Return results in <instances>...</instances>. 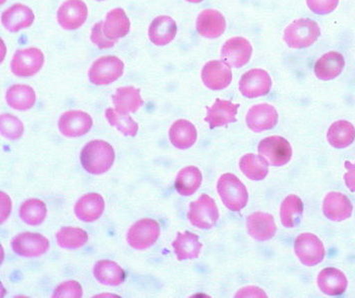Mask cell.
Wrapping results in <instances>:
<instances>
[{"mask_svg": "<svg viewBox=\"0 0 355 298\" xmlns=\"http://www.w3.org/2000/svg\"><path fill=\"white\" fill-rule=\"evenodd\" d=\"M277 122H279V113L277 109L266 102L252 106L245 117L248 127L254 133L270 131L277 127Z\"/></svg>", "mask_w": 355, "mask_h": 298, "instance_id": "9a60e30c", "label": "cell"}, {"mask_svg": "<svg viewBox=\"0 0 355 298\" xmlns=\"http://www.w3.org/2000/svg\"><path fill=\"white\" fill-rule=\"evenodd\" d=\"M345 167L347 169L343 179H345V185L352 192H355V163L350 161H345Z\"/></svg>", "mask_w": 355, "mask_h": 298, "instance_id": "7bdbcfd3", "label": "cell"}, {"mask_svg": "<svg viewBox=\"0 0 355 298\" xmlns=\"http://www.w3.org/2000/svg\"><path fill=\"white\" fill-rule=\"evenodd\" d=\"M93 275L98 283L108 286H118L126 279L124 270L115 261L102 259L98 261L93 268Z\"/></svg>", "mask_w": 355, "mask_h": 298, "instance_id": "f546056e", "label": "cell"}, {"mask_svg": "<svg viewBox=\"0 0 355 298\" xmlns=\"http://www.w3.org/2000/svg\"><path fill=\"white\" fill-rule=\"evenodd\" d=\"M186 1L191 2V3H200V2L204 1V0H186Z\"/></svg>", "mask_w": 355, "mask_h": 298, "instance_id": "bcb514c9", "label": "cell"}, {"mask_svg": "<svg viewBox=\"0 0 355 298\" xmlns=\"http://www.w3.org/2000/svg\"><path fill=\"white\" fill-rule=\"evenodd\" d=\"M125 66L121 59L116 56H102L91 65L89 80L95 86H107L121 78Z\"/></svg>", "mask_w": 355, "mask_h": 298, "instance_id": "277c9868", "label": "cell"}, {"mask_svg": "<svg viewBox=\"0 0 355 298\" xmlns=\"http://www.w3.org/2000/svg\"><path fill=\"white\" fill-rule=\"evenodd\" d=\"M323 215L334 222H341L352 217L354 206L343 193L329 192L322 202Z\"/></svg>", "mask_w": 355, "mask_h": 298, "instance_id": "d6986e66", "label": "cell"}, {"mask_svg": "<svg viewBox=\"0 0 355 298\" xmlns=\"http://www.w3.org/2000/svg\"><path fill=\"white\" fill-rule=\"evenodd\" d=\"M318 286L329 297H339L347 290V275L336 268H323L318 275Z\"/></svg>", "mask_w": 355, "mask_h": 298, "instance_id": "603a6c76", "label": "cell"}, {"mask_svg": "<svg viewBox=\"0 0 355 298\" xmlns=\"http://www.w3.org/2000/svg\"><path fill=\"white\" fill-rule=\"evenodd\" d=\"M0 197H1V224L6 222L10 215L11 212V199L9 198L8 194L4 192L0 193Z\"/></svg>", "mask_w": 355, "mask_h": 298, "instance_id": "f6af8a7d", "label": "cell"}, {"mask_svg": "<svg viewBox=\"0 0 355 298\" xmlns=\"http://www.w3.org/2000/svg\"><path fill=\"white\" fill-rule=\"evenodd\" d=\"M105 210L104 198L98 193L83 195L74 206V213L82 222L93 223L103 215Z\"/></svg>", "mask_w": 355, "mask_h": 298, "instance_id": "ffe728a7", "label": "cell"}, {"mask_svg": "<svg viewBox=\"0 0 355 298\" xmlns=\"http://www.w3.org/2000/svg\"><path fill=\"white\" fill-rule=\"evenodd\" d=\"M88 239L87 232L77 227H64L56 234L59 247L66 250L80 249L88 242Z\"/></svg>", "mask_w": 355, "mask_h": 298, "instance_id": "8d00e7d4", "label": "cell"}, {"mask_svg": "<svg viewBox=\"0 0 355 298\" xmlns=\"http://www.w3.org/2000/svg\"><path fill=\"white\" fill-rule=\"evenodd\" d=\"M104 33L109 39L117 41L128 35L130 20L124 9L118 8L109 11L104 21Z\"/></svg>", "mask_w": 355, "mask_h": 298, "instance_id": "4dcf8cb0", "label": "cell"}, {"mask_svg": "<svg viewBox=\"0 0 355 298\" xmlns=\"http://www.w3.org/2000/svg\"><path fill=\"white\" fill-rule=\"evenodd\" d=\"M295 256L306 267H315L325 257V248L318 236L311 233L300 234L295 241Z\"/></svg>", "mask_w": 355, "mask_h": 298, "instance_id": "52a82bcc", "label": "cell"}, {"mask_svg": "<svg viewBox=\"0 0 355 298\" xmlns=\"http://www.w3.org/2000/svg\"><path fill=\"white\" fill-rule=\"evenodd\" d=\"M104 22L99 21L93 26L92 31H91L90 39L92 41L93 44L96 45L100 49H110L114 47L116 41L109 39L106 37L104 33Z\"/></svg>", "mask_w": 355, "mask_h": 298, "instance_id": "60d3db41", "label": "cell"}, {"mask_svg": "<svg viewBox=\"0 0 355 298\" xmlns=\"http://www.w3.org/2000/svg\"><path fill=\"white\" fill-rule=\"evenodd\" d=\"M11 249L20 257L36 258L49 252L50 243L46 236L38 233L18 234L11 241Z\"/></svg>", "mask_w": 355, "mask_h": 298, "instance_id": "30bf717a", "label": "cell"}, {"mask_svg": "<svg viewBox=\"0 0 355 298\" xmlns=\"http://www.w3.org/2000/svg\"><path fill=\"white\" fill-rule=\"evenodd\" d=\"M97 1H104V0H97Z\"/></svg>", "mask_w": 355, "mask_h": 298, "instance_id": "7dc6e473", "label": "cell"}, {"mask_svg": "<svg viewBox=\"0 0 355 298\" xmlns=\"http://www.w3.org/2000/svg\"><path fill=\"white\" fill-rule=\"evenodd\" d=\"M268 161L263 156L254 153L245 154L239 163L241 171L254 181L263 180L268 176Z\"/></svg>", "mask_w": 355, "mask_h": 298, "instance_id": "836d02e7", "label": "cell"}, {"mask_svg": "<svg viewBox=\"0 0 355 298\" xmlns=\"http://www.w3.org/2000/svg\"><path fill=\"white\" fill-rule=\"evenodd\" d=\"M44 61V54L37 48L17 50L11 60V72L17 77H33L40 71Z\"/></svg>", "mask_w": 355, "mask_h": 298, "instance_id": "9c48e42d", "label": "cell"}, {"mask_svg": "<svg viewBox=\"0 0 355 298\" xmlns=\"http://www.w3.org/2000/svg\"><path fill=\"white\" fill-rule=\"evenodd\" d=\"M47 215V206L42 200H26L20 206L19 217L25 224L29 226H38L44 222Z\"/></svg>", "mask_w": 355, "mask_h": 298, "instance_id": "e575fe53", "label": "cell"}, {"mask_svg": "<svg viewBox=\"0 0 355 298\" xmlns=\"http://www.w3.org/2000/svg\"><path fill=\"white\" fill-rule=\"evenodd\" d=\"M259 156L268 161L272 166H284L290 162L293 157V147L291 143L279 136H268L259 143Z\"/></svg>", "mask_w": 355, "mask_h": 298, "instance_id": "8992f818", "label": "cell"}, {"mask_svg": "<svg viewBox=\"0 0 355 298\" xmlns=\"http://www.w3.org/2000/svg\"><path fill=\"white\" fill-rule=\"evenodd\" d=\"M304 214V203L297 195H288L284 198L281 206V221L284 227H297Z\"/></svg>", "mask_w": 355, "mask_h": 298, "instance_id": "d590c367", "label": "cell"}, {"mask_svg": "<svg viewBox=\"0 0 355 298\" xmlns=\"http://www.w3.org/2000/svg\"><path fill=\"white\" fill-rule=\"evenodd\" d=\"M343 56L336 51H331L320 57L315 64V75L320 81H331L338 78L345 69Z\"/></svg>", "mask_w": 355, "mask_h": 298, "instance_id": "484cf974", "label": "cell"}, {"mask_svg": "<svg viewBox=\"0 0 355 298\" xmlns=\"http://www.w3.org/2000/svg\"><path fill=\"white\" fill-rule=\"evenodd\" d=\"M161 227L157 221L139 220L130 227L127 233V243L135 250H147L158 241Z\"/></svg>", "mask_w": 355, "mask_h": 298, "instance_id": "ba28073f", "label": "cell"}, {"mask_svg": "<svg viewBox=\"0 0 355 298\" xmlns=\"http://www.w3.org/2000/svg\"><path fill=\"white\" fill-rule=\"evenodd\" d=\"M272 78L263 69L249 70L241 77L239 82L241 94L249 99H256L268 95L272 90Z\"/></svg>", "mask_w": 355, "mask_h": 298, "instance_id": "8fae6325", "label": "cell"}, {"mask_svg": "<svg viewBox=\"0 0 355 298\" xmlns=\"http://www.w3.org/2000/svg\"><path fill=\"white\" fill-rule=\"evenodd\" d=\"M226 28V18L216 9H205L198 15L196 29L202 37L216 39L224 34Z\"/></svg>", "mask_w": 355, "mask_h": 298, "instance_id": "e0dca14e", "label": "cell"}, {"mask_svg": "<svg viewBox=\"0 0 355 298\" xmlns=\"http://www.w3.org/2000/svg\"><path fill=\"white\" fill-rule=\"evenodd\" d=\"M169 138L171 143L178 149H191L197 142V129L189 120H178L170 127Z\"/></svg>", "mask_w": 355, "mask_h": 298, "instance_id": "4316f807", "label": "cell"}, {"mask_svg": "<svg viewBox=\"0 0 355 298\" xmlns=\"http://www.w3.org/2000/svg\"><path fill=\"white\" fill-rule=\"evenodd\" d=\"M355 140V127L347 120H338L329 127L327 142L334 149H343L352 145Z\"/></svg>", "mask_w": 355, "mask_h": 298, "instance_id": "d6a6232c", "label": "cell"}, {"mask_svg": "<svg viewBox=\"0 0 355 298\" xmlns=\"http://www.w3.org/2000/svg\"><path fill=\"white\" fill-rule=\"evenodd\" d=\"M105 117L111 127H115L125 136H137L139 126L137 122L129 115H122L114 109H107Z\"/></svg>", "mask_w": 355, "mask_h": 298, "instance_id": "74e56055", "label": "cell"}, {"mask_svg": "<svg viewBox=\"0 0 355 298\" xmlns=\"http://www.w3.org/2000/svg\"><path fill=\"white\" fill-rule=\"evenodd\" d=\"M320 36L318 22L309 18H300L284 29V41L291 49H304L315 44Z\"/></svg>", "mask_w": 355, "mask_h": 298, "instance_id": "3957f363", "label": "cell"}, {"mask_svg": "<svg viewBox=\"0 0 355 298\" xmlns=\"http://www.w3.org/2000/svg\"><path fill=\"white\" fill-rule=\"evenodd\" d=\"M0 131L2 136L10 140H17L24 133V126L21 120L10 113H4L0 117Z\"/></svg>", "mask_w": 355, "mask_h": 298, "instance_id": "f35d334b", "label": "cell"}, {"mask_svg": "<svg viewBox=\"0 0 355 298\" xmlns=\"http://www.w3.org/2000/svg\"><path fill=\"white\" fill-rule=\"evenodd\" d=\"M35 16L33 11L24 4H15L3 11L1 16L2 24L9 32H18L28 28L33 24Z\"/></svg>", "mask_w": 355, "mask_h": 298, "instance_id": "7402d4cb", "label": "cell"}, {"mask_svg": "<svg viewBox=\"0 0 355 298\" xmlns=\"http://www.w3.org/2000/svg\"><path fill=\"white\" fill-rule=\"evenodd\" d=\"M112 102L115 110L122 115L137 113L139 109L144 104L140 89L133 86L117 89L112 95Z\"/></svg>", "mask_w": 355, "mask_h": 298, "instance_id": "d4e9b609", "label": "cell"}, {"mask_svg": "<svg viewBox=\"0 0 355 298\" xmlns=\"http://www.w3.org/2000/svg\"><path fill=\"white\" fill-rule=\"evenodd\" d=\"M217 191L223 204L233 212H240L249 201L245 184L232 173H225L218 178Z\"/></svg>", "mask_w": 355, "mask_h": 298, "instance_id": "7a4b0ae2", "label": "cell"}, {"mask_svg": "<svg viewBox=\"0 0 355 298\" xmlns=\"http://www.w3.org/2000/svg\"><path fill=\"white\" fill-rule=\"evenodd\" d=\"M6 100L13 110L25 111L33 108L37 97L33 86L17 84L9 86L6 91Z\"/></svg>", "mask_w": 355, "mask_h": 298, "instance_id": "83f0119b", "label": "cell"}, {"mask_svg": "<svg viewBox=\"0 0 355 298\" xmlns=\"http://www.w3.org/2000/svg\"><path fill=\"white\" fill-rule=\"evenodd\" d=\"M218 218L220 212L217 204L208 194H202L199 199L190 204L188 219L198 229H211L217 224Z\"/></svg>", "mask_w": 355, "mask_h": 298, "instance_id": "5b68a950", "label": "cell"}, {"mask_svg": "<svg viewBox=\"0 0 355 298\" xmlns=\"http://www.w3.org/2000/svg\"><path fill=\"white\" fill-rule=\"evenodd\" d=\"M83 297L81 284L76 281H67L59 284L52 293L53 298H80Z\"/></svg>", "mask_w": 355, "mask_h": 298, "instance_id": "ab89813d", "label": "cell"}, {"mask_svg": "<svg viewBox=\"0 0 355 298\" xmlns=\"http://www.w3.org/2000/svg\"><path fill=\"white\" fill-rule=\"evenodd\" d=\"M178 26L176 21L168 15H161L155 18L150 24L149 39L156 46H165L170 44L176 37Z\"/></svg>", "mask_w": 355, "mask_h": 298, "instance_id": "cb8c5ba5", "label": "cell"}, {"mask_svg": "<svg viewBox=\"0 0 355 298\" xmlns=\"http://www.w3.org/2000/svg\"><path fill=\"white\" fill-rule=\"evenodd\" d=\"M247 229L250 236L259 242L272 240L277 233V225L270 214L256 212L247 218Z\"/></svg>", "mask_w": 355, "mask_h": 298, "instance_id": "44dd1931", "label": "cell"}, {"mask_svg": "<svg viewBox=\"0 0 355 298\" xmlns=\"http://www.w3.org/2000/svg\"><path fill=\"white\" fill-rule=\"evenodd\" d=\"M240 109V104L226 101V100H216L211 106H207V115L205 122H208L210 129H216L233 124L236 120V115Z\"/></svg>", "mask_w": 355, "mask_h": 298, "instance_id": "ac0fdd59", "label": "cell"}, {"mask_svg": "<svg viewBox=\"0 0 355 298\" xmlns=\"http://www.w3.org/2000/svg\"><path fill=\"white\" fill-rule=\"evenodd\" d=\"M88 8L83 0H66L57 11V21L65 30H76L85 24Z\"/></svg>", "mask_w": 355, "mask_h": 298, "instance_id": "4fadbf2b", "label": "cell"}, {"mask_svg": "<svg viewBox=\"0 0 355 298\" xmlns=\"http://www.w3.org/2000/svg\"><path fill=\"white\" fill-rule=\"evenodd\" d=\"M339 0H306L309 10L318 15H327L338 8Z\"/></svg>", "mask_w": 355, "mask_h": 298, "instance_id": "b9f144b4", "label": "cell"}, {"mask_svg": "<svg viewBox=\"0 0 355 298\" xmlns=\"http://www.w3.org/2000/svg\"><path fill=\"white\" fill-rule=\"evenodd\" d=\"M234 297H266L265 291L257 286H247L238 291Z\"/></svg>", "mask_w": 355, "mask_h": 298, "instance_id": "ee69618b", "label": "cell"}, {"mask_svg": "<svg viewBox=\"0 0 355 298\" xmlns=\"http://www.w3.org/2000/svg\"><path fill=\"white\" fill-rule=\"evenodd\" d=\"M92 127V118L83 111H65L58 120L59 131L66 138H80Z\"/></svg>", "mask_w": 355, "mask_h": 298, "instance_id": "2e32d148", "label": "cell"}, {"mask_svg": "<svg viewBox=\"0 0 355 298\" xmlns=\"http://www.w3.org/2000/svg\"><path fill=\"white\" fill-rule=\"evenodd\" d=\"M201 79L202 84L210 90H225L233 81V72L223 60L209 61L202 67Z\"/></svg>", "mask_w": 355, "mask_h": 298, "instance_id": "5bb4252c", "label": "cell"}, {"mask_svg": "<svg viewBox=\"0 0 355 298\" xmlns=\"http://www.w3.org/2000/svg\"><path fill=\"white\" fill-rule=\"evenodd\" d=\"M202 175L197 166H187L178 173L175 188L182 196H192L201 187Z\"/></svg>", "mask_w": 355, "mask_h": 298, "instance_id": "1f68e13d", "label": "cell"}, {"mask_svg": "<svg viewBox=\"0 0 355 298\" xmlns=\"http://www.w3.org/2000/svg\"><path fill=\"white\" fill-rule=\"evenodd\" d=\"M252 52L254 50L252 44L247 38L233 37L230 38L223 45L220 57L230 67L239 69L250 62Z\"/></svg>", "mask_w": 355, "mask_h": 298, "instance_id": "7c38bea8", "label": "cell"}, {"mask_svg": "<svg viewBox=\"0 0 355 298\" xmlns=\"http://www.w3.org/2000/svg\"><path fill=\"white\" fill-rule=\"evenodd\" d=\"M82 167L92 175H102L110 170L115 161V151L104 140H91L81 150Z\"/></svg>", "mask_w": 355, "mask_h": 298, "instance_id": "6da1fadb", "label": "cell"}, {"mask_svg": "<svg viewBox=\"0 0 355 298\" xmlns=\"http://www.w3.org/2000/svg\"><path fill=\"white\" fill-rule=\"evenodd\" d=\"M178 261L199 258L202 249L199 236L191 232L178 233L176 240L172 243Z\"/></svg>", "mask_w": 355, "mask_h": 298, "instance_id": "f1b7e54d", "label": "cell"}]
</instances>
